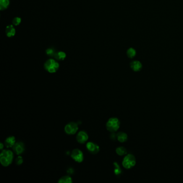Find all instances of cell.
Wrapping results in <instances>:
<instances>
[{"mask_svg":"<svg viewBox=\"0 0 183 183\" xmlns=\"http://www.w3.org/2000/svg\"><path fill=\"white\" fill-rule=\"evenodd\" d=\"M72 182L73 180L72 178L69 176H63L61 178H60L58 181L59 183H72Z\"/></svg>","mask_w":183,"mask_h":183,"instance_id":"cell-16","label":"cell"},{"mask_svg":"<svg viewBox=\"0 0 183 183\" xmlns=\"http://www.w3.org/2000/svg\"><path fill=\"white\" fill-rule=\"evenodd\" d=\"M12 149L14 152L17 155L22 154L25 151L24 145L22 142H17L12 147Z\"/></svg>","mask_w":183,"mask_h":183,"instance_id":"cell-9","label":"cell"},{"mask_svg":"<svg viewBox=\"0 0 183 183\" xmlns=\"http://www.w3.org/2000/svg\"><path fill=\"white\" fill-rule=\"evenodd\" d=\"M0 146H1V148H0V149L2 150V149H3V147H4V145H3V144L2 143H0Z\"/></svg>","mask_w":183,"mask_h":183,"instance_id":"cell-24","label":"cell"},{"mask_svg":"<svg viewBox=\"0 0 183 183\" xmlns=\"http://www.w3.org/2000/svg\"><path fill=\"white\" fill-rule=\"evenodd\" d=\"M117 139L120 142H125L128 139V136L127 134L124 132H119L117 134Z\"/></svg>","mask_w":183,"mask_h":183,"instance_id":"cell-13","label":"cell"},{"mask_svg":"<svg viewBox=\"0 0 183 183\" xmlns=\"http://www.w3.org/2000/svg\"><path fill=\"white\" fill-rule=\"evenodd\" d=\"M78 130V125L75 122H69L65 127L66 133L68 135L75 134L77 132Z\"/></svg>","mask_w":183,"mask_h":183,"instance_id":"cell-5","label":"cell"},{"mask_svg":"<svg viewBox=\"0 0 183 183\" xmlns=\"http://www.w3.org/2000/svg\"><path fill=\"white\" fill-rule=\"evenodd\" d=\"M86 147L88 151L92 154H96L99 151V147L97 144L93 142L87 143L86 145Z\"/></svg>","mask_w":183,"mask_h":183,"instance_id":"cell-7","label":"cell"},{"mask_svg":"<svg viewBox=\"0 0 183 183\" xmlns=\"http://www.w3.org/2000/svg\"><path fill=\"white\" fill-rule=\"evenodd\" d=\"M136 54V50L132 47H130V49H128V50L127 51V55L130 59L134 58L135 57Z\"/></svg>","mask_w":183,"mask_h":183,"instance_id":"cell-17","label":"cell"},{"mask_svg":"<svg viewBox=\"0 0 183 183\" xmlns=\"http://www.w3.org/2000/svg\"><path fill=\"white\" fill-rule=\"evenodd\" d=\"M14 157L13 153L8 149L3 150L0 155V162L3 167H8L12 163Z\"/></svg>","mask_w":183,"mask_h":183,"instance_id":"cell-1","label":"cell"},{"mask_svg":"<svg viewBox=\"0 0 183 183\" xmlns=\"http://www.w3.org/2000/svg\"><path fill=\"white\" fill-rule=\"evenodd\" d=\"M122 166L126 169H130L136 164V159L132 154H128L123 159Z\"/></svg>","mask_w":183,"mask_h":183,"instance_id":"cell-4","label":"cell"},{"mask_svg":"<svg viewBox=\"0 0 183 183\" xmlns=\"http://www.w3.org/2000/svg\"><path fill=\"white\" fill-rule=\"evenodd\" d=\"M23 162V159L22 157L21 156H18L16 159V163L18 165H20L21 164H22Z\"/></svg>","mask_w":183,"mask_h":183,"instance_id":"cell-22","label":"cell"},{"mask_svg":"<svg viewBox=\"0 0 183 183\" xmlns=\"http://www.w3.org/2000/svg\"><path fill=\"white\" fill-rule=\"evenodd\" d=\"M71 157L75 161L78 163H81L84 159V155L83 152L79 149H75L72 151Z\"/></svg>","mask_w":183,"mask_h":183,"instance_id":"cell-6","label":"cell"},{"mask_svg":"<svg viewBox=\"0 0 183 183\" xmlns=\"http://www.w3.org/2000/svg\"><path fill=\"white\" fill-rule=\"evenodd\" d=\"M130 67L133 71L138 72H140L142 69V65L140 61L134 60L130 62Z\"/></svg>","mask_w":183,"mask_h":183,"instance_id":"cell-10","label":"cell"},{"mask_svg":"<svg viewBox=\"0 0 183 183\" xmlns=\"http://www.w3.org/2000/svg\"><path fill=\"white\" fill-rule=\"evenodd\" d=\"M5 33L7 36L8 37H14L16 33V30L13 25H9L7 26L5 29Z\"/></svg>","mask_w":183,"mask_h":183,"instance_id":"cell-12","label":"cell"},{"mask_svg":"<svg viewBox=\"0 0 183 183\" xmlns=\"http://www.w3.org/2000/svg\"><path fill=\"white\" fill-rule=\"evenodd\" d=\"M21 18L19 17H15L13 20H12V24L14 25L15 26H17L18 25L20 24V23H21Z\"/></svg>","mask_w":183,"mask_h":183,"instance_id":"cell-21","label":"cell"},{"mask_svg":"<svg viewBox=\"0 0 183 183\" xmlns=\"http://www.w3.org/2000/svg\"><path fill=\"white\" fill-rule=\"evenodd\" d=\"M56 51L55 49L53 48V47H49L46 49V54L49 56V57H54L55 53H56Z\"/></svg>","mask_w":183,"mask_h":183,"instance_id":"cell-19","label":"cell"},{"mask_svg":"<svg viewBox=\"0 0 183 183\" xmlns=\"http://www.w3.org/2000/svg\"><path fill=\"white\" fill-rule=\"evenodd\" d=\"M111 138L112 140H115L117 138V134H115L114 133H112V134L111 135Z\"/></svg>","mask_w":183,"mask_h":183,"instance_id":"cell-23","label":"cell"},{"mask_svg":"<svg viewBox=\"0 0 183 183\" xmlns=\"http://www.w3.org/2000/svg\"><path fill=\"white\" fill-rule=\"evenodd\" d=\"M120 125V122L118 118H111L106 122V129L111 133H114L119 130Z\"/></svg>","mask_w":183,"mask_h":183,"instance_id":"cell-3","label":"cell"},{"mask_svg":"<svg viewBox=\"0 0 183 183\" xmlns=\"http://www.w3.org/2000/svg\"><path fill=\"white\" fill-rule=\"evenodd\" d=\"M88 135L85 131H80L78 133L76 136V140L77 142L81 144H83L88 141Z\"/></svg>","mask_w":183,"mask_h":183,"instance_id":"cell-8","label":"cell"},{"mask_svg":"<svg viewBox=\"0 0 183 183\" xmlns=\"http://www.w3.org/2000/svg\"><path fill=\"white\" fill-rule=\"evenodd\" d=\"M54 57L57 61H63L66 57V54L63 51L57 52Z\"/></svg>","mask_w":183,"mask_h":183,"instance_id":"cell-14","label":"cell"},{"mask_svg":"<svg viewBox=\"0 0 183 183\" xmlns=\"http://www.w3.org/2000/svg\"><path fill=\"white\" fill-rule=\"evenodd\" d=\"M10 4L9 0H0V10H4L8 8Z\"/></svg>","mask_w":183,"mask_h":183,"instance_id":"cell-15","label":"cell"},{"mask_svg":"<svg viewBox=\"0 0 183 183\" xmlns=\"http://www.w3.org/2000/svg\"><path fill=\"white\" fill-rule=\"evenodd\" d=\"M44 68L49 73H54L59 68V63L53 59H49L44 63Z\"/></svg>","mask_w":183,"mask_h":183,"instance_id":"cell-2","label":"cell"},{"mask_svg":"<svg viewBox=\"0 0 183 183\" xmlns=\"http://www.w3.org/2000/svg\"><path fill=\"white\" fill-rule=\"evenodd\" d=\"M116 153L119 156H123L127 154V150L124 147H119L116 149Z\"/></svg>","mask_w":183,"mask_h":183,"instance_id":"cell-18","label":"cell"},{"mask_svg":"<svg viewBox=\"0 0 183 183\" xmlns=\"http://www.w3.org/2000/svg\"><path fill=\"white\" fill-rule=\"evenodd\" d=\"M15 143H16L15 138L13 136H10L5 139L4 141V145L7 148H12V147L14 146Z\"/></svg>","mask_w":183,"mask_h":183,"instance_id":"cell-11","label":"cell"},{"mask_svg":"<svg viewBox=\"0 0 183 183\" xmlns=\"http://www.w3.org/2000/svg\"><path fill=\"white\" fill-rule=\"evenodd\" d=\"M114 164V173L116 175H120L122 172V170H121V169L119 167V165H118V163H116V162H114L113 163Z\"/></svg>","mask_w":183,"mask_h":183,"instance_id":"cell-20","label":"cell"}]
</instances>
